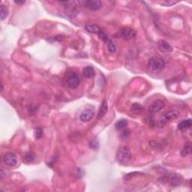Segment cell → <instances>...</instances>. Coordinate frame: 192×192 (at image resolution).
<instances>
[{
    "mask_svg": "<svg viewBox=\"0 0 192 192\" xmlns=\"http://www.w3.org/2000/svg\"><path fill=\"white\" fill-rule=\"evenodd\" d=\"M131 149L128 146H122L119 148L116 152V161L122 165L129 164L131 160Z\"/></svg>",
    "mask_w": 192,
    "mask_h": 192,
    "instance_id": "1",
    "label": "cell"
},
{
    "mask_svg": "<svg viewBox=\"0 0 192 192\" xmlns=\"http://www.w3.org/2000/svg\"><path fill=\"white\" fill-rule=\"evenodd\" d=\"M179 115V112L177 110H171L168 111V113H165L163 116L160 117L158 120L157 125L159 128H163L164 126L166 125L169 121H171L173 120L177 119Z\"/></svg>",
    "mask_w": 192,
    "mask_h": 192,
    "instance_id": "2",
    "label": "cell"
},
{
    "mask_svg": "<svg viewBox=\"0 0 192 192\" xmlns=\"http://www.w3.org/2000/svg\"><path fill=\"white\" fill-rule=\"evenodd\" d=\"M165 62L159 57H152L149 60V67L153 72H161L165 68Z\"/></svg>",
    "mask_w": 192,
    "mask_h": 192,
    "instance_id": "3",
    "label": "cell"
},
{
    "mask_svg": "<svg viewBox=\"0 0 192 192\" xmlns=\"http://www.w3.org/2000/svg\"><path fill=\"white\" fill-rule=\"evenodd\" d=\"M61 3L65 5L64 6L65 12L69 17H74L79 13V10L77 8L78 5H77L79 3L78 2H62Z\"/></svg>",
    "mask_w": 192,
    "mask_h": 192,
    "instance_id": "4",
    "label": "cell"
},
{
    "mask_svg": "<svg viewBox=\"0 0 192 192\" xmlns=\"http://www.w3.org/2000/svg\"><path fill=\"white\" fill-rule=\"evenodd\" d=\"M66 82L69 88L76 89L80 84V78L74 72L69 71L66 74Z\"/></svg>",
    "mask_w": 192,
    "mask_h": 192,
    "instance_id": "5",
    "label": "cell"
},
{
    "mask_svg": "<svg viewBox=\"0 0 192 192\" xmlns=\"http://www.w3.org/2000/svg\"><path fill=\"white\" fill-rule=\"evenodd\" d=\"M3 162L6 166L13 168L17 163V159L15 154L12 152H7L3 156Z\"/></svg>",
    "mask_w": 192,
    "mask_h": 192,
    "instance_id": "6",
    "label": "cell"
},
{
    "mask_svg": "<svg viewBox=\"0 0 192 192\" xmlns=\"http://www.w3.org/2000/svg\"><path fill=\"white\" fill-rule=\"evenodd\" d=\"M120 33L122 38L128 41L134 40L137 35L136 32L130 27H123L122 29H121Z\"/></svg>",
    "mask_w": 192,
    "mask_h": 192,
    "instance_id": "7",
    "label": "cell"
},
{
    "mask_svg": "<svg viewBox=\"0 0 192 192\" xmlns=\"http://www.w3.org/2000/svg\"><path fill=\"white\" fill-rule=\"evenodd\" d=\"M95 116V111L93 108H86L81 113L80 116V120L83 122H88L93 119Z\"/></svg>",
    "mask_w": 192,
    "mask_h": 192,
    "instance_id": "8",
    "label": "cell"
},
{
    "mask_svg": "<svg viewBox=\"0 0 192 192\" xmlns=\"http://www.w3.org/2000/svg\"><path fill=\"white\" fill-rule=\"evenodd\" d=\"M83 5L88 9L98 11L102 8V2L99 0H87L83 2Z\"/></svg>",
    "mask_w": 192,
    "mask_h": 192,
    "instance_id": "9",
    "label": "cell"
},
{
    "mask_svg": "<svg viewBox=\"0 0 192 192\" xmlns=\"http://www.w3.org/2000/svg\"><path fill=\"white\" fill-rule=\"evenodd\" d=\"M165 107V102L162 100H156L150 106H149V110L150 113H159L160 111H162Z\"/></svg>",
    "mask_w": 192,
    "mask_h": 192,
    "instance_id": "10",
    "label": "cell"
},
{
    "mask_svg": "<svg viewBox=\"0 0 192 192\" xmlns=\"http://www.w3.org/2000/svg\"><path fill=\"white\" fill-rule=\"evenodd\" d=\"M157 45L159 50L162 53H169L173 50V47L164 40H160Z\"/></svg>",
    "mask_w": 192,
    "mask_h": 192,
    "instance_id": "11",
    "label": "cell"
},
{
    "mask_svg": "<svg viewBox=\"0 0 192 192\" xmlns=\"http://www.w3.org/2000/svg\"><path fill=\"white\" fill-rule=\"evenodd\" d=\"M107 110H108L107 102L106 99H104L102 102H101L100 108H99L98 113V120L102 119L103 117L106 115L107 112Z\"/></svg>",
    "mask_w": 192,
    "mask_h": 192,
    "instance_id": "12",
    "label": "cell"
},
{
    "mask_svg": "<svg viewBox=\"0 0 192 192\" xmlns=\"http://www.w3.org/2000/svg\"><path fill=\"white\" fill-rule=\"evenodd\" d=\"M191 127V119H188V120H185L179 122L178 125V129L182 131H185L186 130L189 129Z\"/></svg>",
    "mask_w": 192,
    "mask_h": 192,
    "instance_id": "13",
    "label": "cell"
},
{
    "mask_svg": "<svg viewBox=\"0 0 192 192\" xmlns=\"http://www.w3.org/2000/svg\"><path fill=\"white\" fill-rule=\"evenodd\" d=\"M83 74L84 77L87 78V79H91L95 76V70L92 66H86L83 68Z\"/></svg>",
    "mask_w": 192,
    "mask_h": 192,
    "instance_id": "14",
    "label": "cell"
},
{
    "mask_svg": "<svg viewBox=\"0 0 192 192\" xmlns=\"http://www.w3.org/2000/svg\"><path fill=\"white\" fill-rule=\"evenodd\" d=\"M85 29L87 32L90 33H93V34H98L101 32V29L99 26H98L97 25L95 24H86V26H85Z\"/></svg>",
    "mask_w": 192,
    "mask_h": 192,
    "instance_id": "15",
    "label": "cell"
},
{
    "mask_svg": "<svg viewBox=\"0 0 192 192\" xmlns=\"http://www.w3.org/2000/svg\"><path fill=\"white\" fill-rule=\"evenodd\" d=\"M127 125H128V121L122 119V120H119L118 122L116 123L115 128L116 129L118 130V131H122V130H125L126 128H127Z\"/></svg>",
    "mask_w": 192,
    "mask_h": 192,
    "instance_id": "16",
    "label": "cell"
},
{
    "mask_svg": "<svg viewBox=\"0 0 192 192\" xmlns=\"http://www.w3.org/2000/svg\"><path fill=\"white\" fill-rule=\"evenodd\" d=\"M144 111L143 107L138 103H134L131 105V111L135 114H140Z\"/></svg>",
    "mask_w": 192,
    "mask_h": 192,
    "instance_id": "17",
    "label": "cell"
},
{
    "mask_svg": "<svg viewBox=\"0 0 192 192\" xmlns=\"http://www.w3.org/2000/svg\"><path fill=\"white\" fill-rule=\"evenodd\" d=\"M8 13H9L8 8L5 5H2L1 7H0V18H1L2 20H4L8 17Z\"/></svg>",
    "mask_w": 192,
    "mask_h": 192,
    "instance_id": "18",
    "label": "cell"
},
{
    "mask_svg": "<svg viewBox=\"0 0 192 192\" xmlns=\"http://www.w3.org/2000/svg\"><path fill=\"white\" fill-rule=\"evenodd\" d=\"M191 152V145L190 143H188L184 148L182 149V150L181 151L180 155L182 156V157H186V156L188 155Z\"/></svg>",
    "mask_w": 192,
    "mask_h": 192,
    "instance_id": "19",
    "label": "cell"
},
{
    "mask_svg": "<svg viewBox=\"0 0 192 192\" xmlns=\"http://www.w3.org/2000/svg\"><path fill=\"white\" fill-rule=\"evenodd\" d=\"M107 50L110 52L112 53H116V44L112 41L111 39L107 42Z\"/></svg>",
    "mask_w": 192,
    "mask_h": 192,
    "instance_id": "20",
    "label": "cell"
},
{
    "mask_svg": "<svg viewBox=\"0 0 192 192\" xmlns=\"http://www.w3.org/2000/svg\"><path fill=\"white\" fill-rule=\"evenodd\" d=\"M170 182H171L172 185L173 186L178 185H179L181 183L180 177L177 175L173 176V177H171V179H170Z\"/></svg>",
    "mask_w": 192,
    "mask_h": 192,
    "instance_id": "21",
    "label": "cell"
},
{
    "mask_svg": "<svg viewBox=\"0 0 192 192\" xmlns=\"http://www.w3.org/2000/svg\"><path fill=\"white\" fill-rule=\"evenodd\" d=\"M89 147L93 150H98L99 148V143L97 139H93L89 142Z\"/></svg>",
    "mask_w": 192,
    "mask_h": 192,
    "instance_id": "22",
    "label": "cell"
},
{
    "mask_svg": "<svg viewBox=\"0 0 192 192\" xmlns=\"http://www.w3.org/2000/svg\"><path fill=\"white\" fill-rule=\"evenodd\" d=\"M43 136V130L40 128H37L34 131V137H35V139H40L41 138V137Z\"/></svg>",
    "mask_w": 192,
    "mask_h": 192,
    "instance_id": "23",
    "label": "cell"
},
{
    "mask_svg": "<svg viewBox=\"0 0 192 192\" xmlns=\"http://www.w3.org/2000/svg\"><path fill=\"white\" fill-rule=\"evenodd\" d=\"M98 38H100L101 41L106 42V43L110 40V38H108L107 35L105 33H104V32H103L102 30H101V32L98 34Z\"/></svg>",
    "mask_w": 192,
    "mask_h": 192,
    "instance_id": "24",
    "label": "cell"
},
{
    "mask_svg": "<svg viewBox=\"0 0 192 192\" xmlns=\"http://www.w3.org/2000/svg\"><path fill=\"white\" fill-rule=\"evenodd\" d=\"M24 160L26 161V162H32V161H34V156L30 152H28L24 156Z\"/></svg>",
    "mask_w": 192,
    "mask_h": 192,
    "instance_id": "25",
    "label": "cell"
},
{
    "mask_svg": "<svg viewBox=\"0 0 192 192\" xmlns=\"http://www.w3.org/2000/svg\"><path fill=\"white\" fill-rule=\"evenodd\" d=\"M178 2L177 1H166V2H164L161 3V4L165 5V6H172L173 5L177 4Z\"/></svg>",
    "mask_w": 192,
    "mask_h": 192,
    "instance_id": "26",
    "label": "cell"
},
{
    "mask_svg": "<svg viewBox=\"0 0 192 192\" xmlns=\"http://www.w3.org/2000/svg\"><path fill=\"white\" fill-rule=\"evenodd\" d=\"M26 2V1H15V3L17 5H24Z\"/></svg>",
    "mask_w": 192,
    "mask_h": 192,
    "instance_id": "27",
    "label": "cell"
},
{
    "mask_svg": "<svg viewBox=\"0 0 192 192\" xmlns=\"http://www.w3.org/2000/svg\"><path fill=\"white\" fill-rule=\"evenodd\" d=\"M4 171H3L2 170H1V172H0V175H1V177H0V179H3V177H4Z\"/></svg>",
    "mask_w": 192,
    "mask_h": 192,
    "instance_id": "28",
    "label": "cell"
},
{
    "mask_svg": "<svg viewBox=\"0 0 192 192\" xmlns=\"http://www.w3.org/2000/svg\"><path fill=\"white\" fill-rule=\"evenodd\" d=\"M3 91V84L2 83H1V92Z\"/></svg>",
    "mask_w": 192,
    "mask_h": 192,
    "instance_id": "29",
    "label": "cell"
}]
</instances>
